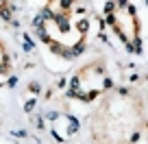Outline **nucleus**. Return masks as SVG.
Masks as SVG:
<instances>
[{
  "instance_id": "nucleus-1",
  "label": "nucleus",
  "mask_w": 148,
  "mask_h": 144,
  "mask_svg": "<svg viewBox=\"0 0 148 144\" xmlns=\"http://www.w3.org/2000/svg\"><path fill=\"white\" fill-rule=\"evenodd\" d=\"M146 129V98L135 88L113 85L89 114L92 144H135Z\"/></svg>"
},
{
  "instance_id": "nucleus-2",
  "label": "nucleus",
  "mask_w": 148,
  "mask_h": 144,
  "mask_svg": "<svg viewBox=\"0 0 148 144\" xmlns=\"http://www.w3.org/2000/svg\"><path fill=\"white\" fill-rule=\"evenodd\" d=\"M57 5H48L39 18V35L42 42L52 52L61 57H76L85 46L89 33V20L85 15L74 18L76 0H55Z\"/></svg>"
},
{
  "instance_id": "nucleus-3",
  "label": "nucleus",
  "mask_w": 148,
  "mask_h": 144,
  "mask_svg": "<svg viewBox=\"0 0 148 144\" xmlns=\"http://www.w3.org/2000/svg\"><path fill=\"white\" fill-rule=\"evenodd\" d=\"M111 88H113V79H111V72L107 68V61L98 55L74 70L68 94L74 101L94 103L100 101Z\"/></svg>"
},
{
  "instance_id": "nucleus-4",
  "label": "nucleus",
  "mask_w": 148,
  "mask_h": 144,
  "mask_svg": "<svg viewBox=\"0 0 148 144\" xmlns=\"http://www.w3.org/2000/svg\"><path fill=\"white\" fill-rule=\"evenodd\" d=\"M107 26L120 39V44L133 55L142 52V22L131 0H107L102 9Z\"/></svg>"
},
{
  "instance_id": "nucleus-5",
  "label": "nucleus",
  "mask_w": 148,
  "mask_h": 144,
  "mask_svg": "<svg viewBox=\"0 0 148 144\" xmlns=\"http://www.w3.org/2000/svg\"><path fill=\"white\" fill-rule=\"evenodd\" d=\"M9 72H11V55H9V50H7L5 42H0V74L5 76V74H9Z\"/></svg>"
},
{
  "instance_id": "nucleus-6",
  "label": "nucleus",
  "mask_w": 148,
  "mask_h": 144,
  "mask_svg": "<svg viewBox=\"0 0 148 144\" xmlns=\"http://www.w3.org/2000/svg\"><path fill=\"white\" fill-rule=\"evenodd\" d=\"M9 13V0H0V15Z\"/></svg>"
},
{
  "instance_id": "nucleus-7",
  "label": "nucleus",
  "mask_w": 148,
  "mask_h": 144,
  "mask_svg": "<svg viewBox=\"0 0 148 144\" xmlns=\"http://www.w3.org/2000/svg\"><path fill=\"white\" fill-rule=\"evenodd\" d=\"M146 133H148V94H146Z\"/></svg>"
},
{
  "instance_id": "nucleus-8",
  "label": "nucleus",
  "mask_w": 148,
  "mask_h": 144,
  "mask_svg": "<svg viewBox=\"0 0 148 144\" xmlns=\"http://www.w3.org/2000/svg\"><path fill=\"white\" fill-rule=\"evenodd\" d=\"M144 2H146V5H148V0H144Z\"/></svg>"
}]
</instances>
